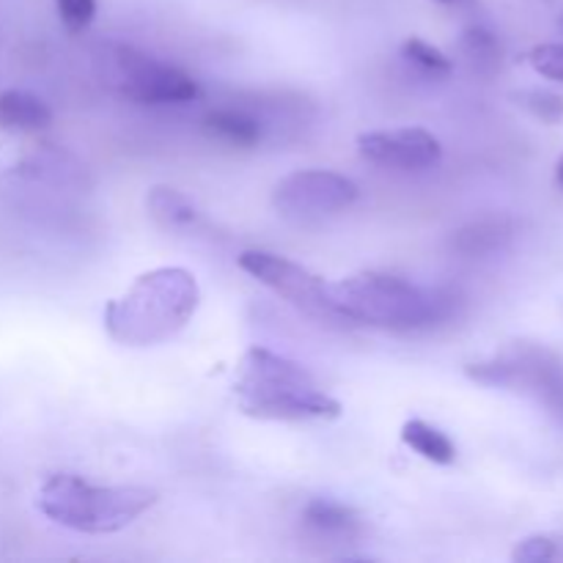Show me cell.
<instances>
[{
	"label": "cell",
	"mask_w": 563,
	"mask_h": 563,
	"mask_svg": "<svg viewBox=\"0 0 563 563\" xmlns=\"http://www.w3.org/2000/svg\"><path fill=\"white\" fill-rule=\"evenodd\" d=\"M330 300L346 324L418 333L440 322H449L462 306L460 291L427 289L396 275L361 273L328 284Z\"/></svg>",
	"instance_id": "1"
},
{
	"label": "cell",
	"mask_w": 563,
	"mask_h": 563,
	"mask_svg": "<svg viewBox=\"0 0 563 563\" xmlns=\"http://www.w3.org/2000/svg\"><path fill=\"white\" fill-rule=\"evenodd\" d=\"M201 302L190 269L157 267L135 278L121 297L104 306V330L124 346H154L187 328Z\"/></svg>",
	"instance_id": "2"
},
{
	"label": "cell",
	"mask_w": 563,
	"mask_h": 563,
	"mask_svg": "<svg viewBox=\"0 0 563 563\" xmlns=\"http://www.w3.org/2000/svg\"><path fill=\"white\" fill-rule=\"evenodd\" d=\"M234 390L240 410L258 421H335L344 412L306 366L264 346L242 355Z\"/></svg>",
	"instance_id": "3"
},
{
	"label": "cell",
	"mask_w": 563,
	"mask_h": 563,
	"mask_svg": "<svg viewBox=\"0 0 563 563\" xmlns=\"http://www.w3.org/2000/svg\"><path fill=\"white\" fill-rule=\"evenodd\" d=\"M159 500L148 487H97L71 473H55L38 489V511L75 533H119Z\"/></svg>",
	"instance_id": "4"
},
{
	"label": "cell",
	"mask_w": 563,
	"mask_h": 563,
	"mask_svg": "<svg viewBox=\"0 0 563 563\" xmlns=\"http://www.w3.org/2000/svg\"><path fill=\"white\" fill-rule=\"evenodd\" d=\"M465 374L478 385L531 396L563 423V361L550 346L515 341L489 361L471 363Z\"/></svg>",
	"instance_id": "5"
},
{
	"label": "cell",
	"mask_w": 563,
	"mask_h": 563,
	"mask_svg": "<svg viewBox=\"0 0 563 563\" xmlns=\"http://www.w3.org/2000/svg\"><path fill=\"white\" fill-rule=\"evenodd\" d=\"M104 66L115 91L141 104H181L201 93L190 75L126 44H110Z\"/></svg>",
	"instance_id": "6"
},
{
	"label": "cell",
	"mask_w": 563,
	"mask_h": 563,
	"mask_svg": "<svg viewBox=\"0 0 563 563\" xmlns=\"http://www.w3.org/2000/svg\"><path fill=\"white\" fill-rule=\"evenodd\" d=\"M236 264L251 278H256L269 291L284 297L291 308H297L306 317L317 319L322 324H346L341 313L335 311L333 300H330L328 280L313 275L302 264L269 251H245L240 253Z\"/></svg>",
	"instance_id": "7"
},
{
	"label": "cell",
	"mask_w": 563,
	"mask_h": 563,
	"mask_svg": "<svg viewBox=\"0 0 563 563\" xmlns=\"http://www.w3.org/2000/svg\"><path fill=\"white\" fill-rule=\"evenodd\" d=\"M361 198V187L335 170H295L273 190V207L286 218H324L350 209Z\"/></svg>",
	"instance_id": "8"
},
{
	"label": "cell",
	"mask_w": 563,
	"mask_h": 563,
	"mask_svg": "<svg viewBox=\"0 0 563 563\" xmlns=\"http://www.w3.org/2000/svg\"><path fill=\"white\" fill-rule=\"evenodd\" d=\"M357 152L372 163L401 170L429 168L443 157V146H440L438 137L421 126L363 132V135H357Z\"/></svg>",
	"instance_id": "9"
},
{
	"label": "cell",
	"mask_w": 563,
	"mask_h": 563,
	"mask_svg": "<svg viewBox=\"0 0 563 563\" xmlns=\"http://www.w3.org/2000/svg\"><path fill=\"white\" fill-rule=\"evenodd\" d=\"M517 223L506 214H495V218L473 220V223L462 225L451 234L449 245L451 251L460 253L465 258H484L493 253L506 251L515 242Z\"/></svg>",
	"instance_id": "10"
},
{
	"label": "cell",
	"mask_w": 563,
	"mask_h": 563,
	"mask_svg": "<svg viewBox=\"0 0 563 563\" xmlns=\"http://www.w3.org/2000/svg\"><path fill=\"white\" fill-rule=\"evenodd\" d=\"M302 526L319 539L352 542L363 533V520L352 506L333 498H313L302 509Z\"/></svg>",
	"instance_id": "11"
},
{
	"label": "cell",
	"mask_w": 563,
	"mask_h": 563,
	"mask_svg": "<svg viewBox=\"0 0 563 563\" xmlns=\"http://www.w3.org/2000/svg\"><path fill=\"white\" fill-rule=\"evenodd\" d=\"M53 110L42 97L22 88L0 91V126L11 132H38L49 126Z\"/></svg>",
	"instance_id": "12"
},
{
	"label": "cell",
	"mask_w": 563,
	"mask_h": 563,
	"mask_svg": "<svg viewBox=\"0 0 563 563\" xmlns=\"http://www.w3.org/2000/svg\"><path fill=\"white\" fill-rule=\"evenodd\" d=\"M203 132L234 146H256L262 141V121L236 108H218L203 115Z\"/></svg>",
	"instance_id": "13"
},
{
	"label": "cell",
	"mask_w": 563,
	"mask_h": 563,
	"mask_svg": "<svg viewBox=\"0 0 563 563\" xmlns=\"http://www.w3.org/2000/svg\"><path fill=\"white\" fill-rule=\"evenodd\" d=\"M401 443L427 462H434V465H454L456 462L454 440L440 432L438 427H432V423L421 421V418H412L401 427Z\"/></svg>",
	"instance_id": "14"
},
{
	"label": "cell",
	"mask_w": 563,
	"mask_h": 563,
	"mask_svg": "<svg viewBox=\"0 0 563 563\" xmlns=\"http://www.w3.org/2000/svg\"><path fill=\"white\" fill-rule=\"evenodd\" d=\"M146 207L148 214H152L163 229H187V225H192L198 220V207L192 203V198L185 196L181 190H176V187H152L146 196Z\"/></svg>",
	"instance_id": "15"
},
{
	"label": "cell",
	"mask_w": 563,
	"mask_h": 563,
	"mask_svg": "<svg viewBox=\"0 0 563 563\" xmlns=\"http://www.w3.org/2000/svg\"><path fill=\"white\" fill-rule=\"evenodd\" d=\"M462 53L484 75H495L504 64V47H500L498 36L484 25H471L462 33Z\"/></svg>",
	"instance_id": "16"
},
{
	"label": "cell",
	"mask_w": 563,
	"mask_h": 563,
	"mask_svg": "<svg viewBox=\"0 0 563 563\" xmlns=\"http://www.w3.org/2000/svg\"><path fill=\"white\" fill-rule=\"evenodd\" d=\"M401 55H405L410 64H416L418 69L429 71V75H451V69H454V60L449 58V55L443 53V49H438L434 44L423 42V38H407L405 44H401Z\"/></svg>",
	"instance_id": "17"
},
{
	"label": "cell",
	"mask_w": 563,
	"mask_h": 563,
	"mask_svg": "<svg viewBox=\"0 0 563 563\" xmlns=\"http://www.w3.org/2000/svg\"><path fill=\"white\" fill-rule=\"evenodd\" d=\"M511 559L517 563H548L561 559V542L553 537H531L522 539L515 548Z\"/></svg>",
	"instance_id": "18"
},
{
	"label": "cell",
	"mask_w": 563,
	"mask_h": 563,
	"mask_svg": "<svg viewBox=\"0 0 563 563\" xmlns=\"http://www.w3.org/2000/svg\"><path fill=\"white\" fill-rule=\"evenodd\" d=\"M528 60H531V66L542 77H548V80H555V82H563V42L539 44V47L531 49Z\"/></svg>",
	"instance_id": "19"
},
{
	"label": "cell",
	"mask_w": 563,
	"mask_h": 563,
	"mask_svg": "<svg viewBox=\"0 0 563 563\" xmlns=\"http://www.w3.org/2000/svg\"><path fill=\"white\" fill-rule=\"evenodd\" d=\"M517 99L522 108L531 110L542 121H559L563 115V97L553 91H522L517 93Z\"/></svg>",
	"instance_id": "20"
},
{
	"label": "cell",
	"mask_w": 563,
	"mask_h": 563,
	"mask_svg": "<svg viewBox=\"0 0 563 563\" xmlns=\"http://www.w3.org/2000/svg\"><path fill=\"white\" fill-rule=\"evenodd\" d=\"M58 16L69 31H86L97 16V0H55Z\"/></svg>",
	"instance_id": "21"
},
{
	"label": "cell",
	"mask_w": 563,
	"mask_h": 563,
	"mask_svg": "<svg viewBox=\"0 0 563 563\" xmlns=\"http://www.w3.org/2000/svg\"><path fill=\"white\" fill-rule=\"evenodd\" d=\"M438 3L451 5V9H471V5H476V0H438Z\"/></svg>",
	"instance_id": "22"
},
{
	"label": "cell",
	"mask_w": 563,
	"mask_h": 563,
	"mask_svg": "<svg viewBox=\"0 0 563 563\" xmlns=\"http://www.w3.org/2000/svg\"><path fill=\"white\" fill-rule=\"evenodd\" d=\"M555 179H559L561 190H563V157L559 159V168H555Z\"/></svg>",
	"instance_id": "23"
}]
</instances>
